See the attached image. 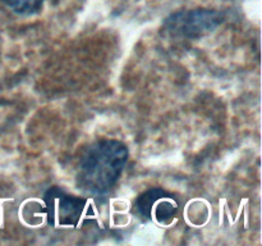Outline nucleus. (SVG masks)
Instances as JSON below:
<instances>
[{
    "label": "nucleus",
    "instance_id": "nucleus-4",
    "mask_svg": "<svg viewBox=\"0 0 262 246\" xmlns=\"http://www.w3.org/2000/svg\"><path fill=\"white\" fill-rule=\"evenodd\" d=\"M137 208L147 219H154L158 223H169L178 210V201L165 190L151 189L138 196Z\"/></svg>",
    "mask_w": 262,
    "mask_h": 246
},
{
    "label": "nucleus",
    "instance_id": "nucleus-3",
    "mask_svg": "<svg viewBox=\"0 0 262 246\" xmlns=\"http://www.w3.org/2000/svg\"><path fill=\"white\" fill-rule=\"evenodd\" d=\"M45 204L51 224L74 225L83 213L86 201L81 197L67 194L58 187H53L45 194Z\"/></svg>",
    "mask_w": 262,
    "mask_h": 246
},
{
    "label": "nucleus",
    "instance_id": "nucleus-1",
    "mask_svg": "<svg viewBox=\"0 0 262 246\" xmlns=\"http://www.w3.org/2000/svg\"><path fill=\"white\" fill-rule=\"evenodd\" d=\"M128 154L122 141L100 140L92 144L79 160V184L94 194L109 191L122 174Z\"/></svg>",
    "mask_w": 262,
    "mask_h": 246
},
{
    "label": "nucleus",
    "instance_id": "nucleus-2",
    "mask_svg": "<svg viewBox=\"0 0 262 246\" xmlns=\"http://www.w3.org/2000/svg\"><path fill=\"white\" fill-rule=\"evenodd\" d=\"M224 22V14L212 9L181 10L164 20V28L171 36L199 38L216 30Z\"/></svg>",
    "mask_w": 262,
    "mask_h": 246
},
{
    "label": "nucleus",
    "instance_id": "nucleus-5",
    "mask_svg": "<svg viewBox=\"0 0 262 246\" xmlns=\"http://www.w3.org/2000/svg\"><path fill=\"white\" fill-rule=\"evenodd\" d=\"M8 7L20 15H32L41 9L43 0H5Z\"/></svg>",
    "mask_w": 262,
    "mask_h": 246
}]
</instances>
